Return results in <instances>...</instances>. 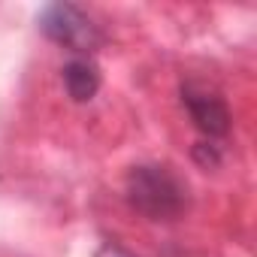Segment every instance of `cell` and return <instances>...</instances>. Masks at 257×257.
I'll use <instances>...</instances> for the list:
<instances>
[{"label": "cell", "instance_id": "obj_1", "mask_svg": "<svg viewBox=\"0 0 257 257\" xmlns=\"http://www.w3.org/2000/svg\"><path fill=\"white\" fill-rule=\"evenodd\" d=\"M127 206L149 221H176L188 209V185L167 164H140L124 179Z\"/></svg>", "mask_w": 257, "mask_h": 257}, {"label": "cell", "instance_id": "obj_2", "mask_svg": "<svg viewBox=\"0 0 257 257\" xmlns=\"http://www.w3.org/2000/svg\"><path fill=\"white\" fill-rule=\"evenodd\" d=\"M40 31L52 43L70 49L73 55H88V58L103 43V34L94 25V19L76 4H49L40 13Z\"/></svg>", "mask_w": 257, "mask_h": 257}, {"label": "cell", "instance_id": "obj_3", "mask_svg": "<svg viewBox=\"0 0 257 257\" xmlns=\"http://www.w3.org/2000/svg\"><path fill=\"white\" fill-rule=\"evenodd\" d=\"M182 103H185V109H188L194 127H197L203 137H209V140H221V137L230 134L233 115H230L227 100H224L215 88L188 79V82L182 85Z\"/></svg>", "mask_w": 257, "mask_h": 257}, {"label": "cell", "instance_id": "obj_4", "mask_svg": "<svg viewBox=\"0 0 257 257\" xmlns=\"http://www.w3.org/2000/svg\"><path fill=\"white\" fill-rule=\"evenodd\" d=\"M61 82H64V91H67V97H70L73 103H88V100L97 97L103 76H100V67H97L94 58H88V55H73V58L61 67Z\"/></svg>", "mask_w": 257, "mask_h": 257}]
</instances>
